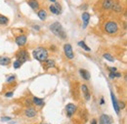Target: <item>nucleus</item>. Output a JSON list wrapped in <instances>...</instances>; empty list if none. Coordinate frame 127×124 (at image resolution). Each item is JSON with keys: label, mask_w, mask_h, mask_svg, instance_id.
<instances>
[{"label": "nucleus", "mask_w": 127, "mask_h": 124, "mask_svg": "<svg viewBox=\"0 0 127 124\" xmlns=\"http://www.w3.org/2000/svg\"><path fill=\"white\" fill-rule=\"evenodd\" d=\"M108 68H109L110 72H116V70H117L116 67H108Z\"/></svg>", "instance_id": "32"}, {"label": "nucleus", "mask_w": 127, "mask_h": 124, "mask_svg": "<svg viewBox=\"0 0 127 124\" xmlns=\"http://www.w3.org/2000/svg\"><path fill=\"white\" fill-rule=\"evenodd\" d=\"M79 74L84 80H89L90 77H91L90 72L88 70H86V69H83V68H80L79 69Z\"/></svg>", "instance_id": "15"}, {"label": "nucleus", "mask_w": 127, "mask_h": 124, "mask_svg": "<svg viewBox=\"0 0 127 124\" xmlns=\"http://www.w3.org/2000/svg\"><path fill=\"white\" fill-rule=\"evenodd\" d=\"M91 124H98V121H97V119L93 118V119H92V121H91Z\"/></svg>", "instance_id": "33"}, {"label": "nucleus", "mask_w": 127, "mask_h": 124, "mask_svg": "<svg viewBox=\"0 0 127 124\" xmlns=\"http://www.w3.org/2000/svg\"><path fill=\"white\" fill-rule=\"evenodd\" d=\"M76 106L74 105V104H71V103H69V104H67L66 106H65V112H66V116L67 117H71L74 113H75V111H76Z\"/></svg>", "instance_id": "6"}, {"label": "nucleus", "mask_w": 127, "mask_h": 124, "mask_svg": "<svg viewBox=\"0 0 127 124\" xmlns=\"http://www.w3.org/2000/svg\"><path fill=\"white\" fill-rule=\"evenodd\" d=\"M49 10H50L51 13H53V14H55V15H60V13H59V11L57 10V8H56L55 5H50V6H49Z\"/></svg>", "instance_id": "24"}, {"label": "nucleus", "mask_w": 127, "mask_h": 124, "mask_svg": "<svg viewBox=\"0 0 127 124\" xmlns=\"http://www.w3.org/2000/svg\"><path fill=\"white\" fill-rule=\"evenodd\" d=\"M15 79H16V76H15V75H9L8 77L6 78V82L10 83V82H13V81H15Z\"/></svg>", "instance_id": "27"}, {"label": "nucleus", "mask_w": 127, "mask_h": 124, "mask_svg": "<svg viewBox=\"0 0 127 124\" xmlns=\"http://www.w3.org/2000/svg\"><path fill=\"white\" fill-rule=\"evenodd\" d=\"M104 30L105 31L110 34V35H113L115 33H117L118 31V25L116 22L114 21H109L105 24V27H104Z\"/></svg>", "instance_id": "3"}, {"label": "nucleus", "mask_w": 127, "mask_h": 124, "mask_svg": "<svg viewBox=\"0 0 127 124\" xmlns=\"http://www.w3.org/2000/svg\"><path fill=\"white\" fill-rule=\"evenodd\" d=\"M81 90H82L83 97L85 98V100H86V101H89L90 98H91V93H90V91H89L87 85H86V84H82V85H81Z\"/></svg>", "instance_id": "10"}, {"label": "nucleus", "mask_w": 127, "mask_h": 124, "mask_svg": "<svg viewBox=\"0 0 127 124\" xmlns=\"http://www.w3.org/2000/svg\"><path fill=\"white\" fill-rule=\"evenodd\" d=\"M15 41H16V44L19 47L25 46V45H26V43H27V41H28L27 35H25V34L18 35L16 38H15Z\"/></svg>", "instance_id": "7"}, {"label": "nucleus", "mask_w": 127, "mask_h": 124, "mask_svg": "<svg viewBox=\"0 0 127 124\" xmlns=\"http://www.w3.org/2000/svg\"><path fill=\"white\" fill-rule=\"evenodd\" d=\"M32 104L35 105V106H38V107H41L44 105V100L41 99V98H38V97H33L32 100Z\"/></svg>", "instance_id": "16"}, {"label": "nucleus", "mask_w": 127, "mask_h": 124, "mask_svg": "<svg viewBox=\"0 0 127 124\" xmlns=\"http://www.w3.org/2000/svg\"><path fill=\"white\" fill-rule=\"evenodd\" d=\"M112 119L110 115L107 114H102L100 117V124H111Z\"/></svg>", "instance_id": "11"}, {"label": "nucleus", "mask_w": 127, "mask_h": 124, "mask_svg": "<svg viewBox=\"0 0 127 124\" xmlns=\"http://www.w3.org/2000/svg\"><path fill=\"white\" fill-rule=\"evenodd\" d=\"M55 6H56V8H57V10L59 11V13L61 14V13H62V7H61V5H60L59 3H57V2H56V3H55Z\"/></svg>", "instance_id": "29"}, {"label": "nucleus", "mask_w": 127, "mask_h": 124, "mask_svg": "<svg viewBox=\"0 0 127 124\" xmlns=\"http://www.w3.org/2000/svg\"><path fill=\"white\" fill-rule=\"evenodd\" d=\"M117 105H118V108H119V109H122L124 107H125L124 103H122V102H117Z\"/></svg>", "instance_id": "30"}, {"label": "nucleus", "mask_w": 127, "mask_h": 124, "mask_svg": "<svg viewBox=\"0 0 127 124\" xmlns=\"http://www.w3.org/2000/svg\"><path fill=\"white\" fill-rule=\"evenodd\" d=\"M16 58L18 61H20L22 63H24V62H28L30 60V54L26 49H21L17 52Z\"/></svg>", "instance_id": "4"}, {"label": "nucleus", "mask_w": 127, "mask_h": 124, "mask_svg": "<svg viewBox=\"0 0 127 124\" xmlns=\"http://www.w3.org/2000/svg\"><path fill=\"white\" fill-rule=\"evenodd\" d=\"M13 96H14V92L13 91H9V92L5 93V97L6 98H12Z\"/></svg>", "instance_id": "28"}, {"label": "nucleus", "mask_w": 127, "mask_h": 124, "mask_svg": "<svg viewBox=\"0 0 127 124\" xmlns=\"http://www.w3.org/2000/svg\"><path fill=\"white\" fill-rule=\"evenodd\" d=\"M9 24V19L5 16L0 15V26H7Z\"/></svg>", "instance_id": "21"}, {"label": "nucleus", "mask_w": 127, "mask_h": 124, "mask_svg": "<svg viewBox=\"0 0 127 124\" xmlns=\"http://www.w3.org/2000/svg\"><path fill=\"white\" fill-rule=\"evenodd\" d=\"M25 115L27 117H29V118H32V117H35L37 115V111H36V109H34V108L30 107V108L26 109V110H25Z\"/></svg>", "instance_id": "9"}, {"label": "nucleus", "mask_w": 127, "mask_h": 124, "mask_svg": "<svg viewBox=\"0 0 127 124\" xmlns=\"http://www.w3.org/2000/svg\"><path fill=\"white\" fill-rule=\"evenodd\" d=\"M12 117H1V121H10Z\"/></svg>", "instance_id": "31"}, {"label": "nucleus", "mask_w": 127, "mask_h": 124, "mask_svg": "<svg viewBox=\"0 0 127 124\" xmlns=\"http://www.w3.org/2000/svg\"><path fill=\"white\" fill-rule=\"evenodd\" d=\"M111 101H112V105H113V108H114V110H115V112H116V114H119V112H120V109L118 108V105H117V100H116V98H115V96L113 95L112 92H111Z\"/></svg>", "instance_id": "13"}, {"label": "nucleus", "mask_w": 127, "mask_h": 124, "mask_svg": "<svg viewBox=\"0 0 127 124\" xmlns=\"http://www.w3.org/2000/svg\"><path fill=\"white\" fill-rule=\"evenodd\" d=\"M22 62H20V61H18V60H16L15 62H13V66H14V68H16V69H18V68H20L21 66H22Z\"/></svg>", "instance_id": "26"}, {"label": "nucleus", "mask_w": 127, "mask_h": 124, "mask_svg": "<svg viewBox=\"0 0 127 124\" xmlns=\"http://www.w3.org/2000/svg\"><path fill=\"white\" fill-rule=\"evenodd\" d=\"M78 46H80L82 49H84V50L87 51V52H90V51H91V48L87 46L86 43H85L84 41H79V42H78Z\"/></svg>", "instance_id": "23"}, {"label": "nucleus", "mask_w": 127, "mask_h": 124, "mask_svg": "<svg viewBox=\"0 0 127 124\" xmlns=\"http://www.w3.org/2000/svg\"><path fill=\"white\" fill-rule=\"evenodd\" d=\"M11 62L9 57H0V65H8Z\"/></svg>", "instance_id": "20"}, {"label": "nucleus", "mask_w": 127, "mask_h": 124, "mask_svg": "<svg viewBox=\"0 0 127 124\" xmlns=\"http://www.w3.org/2000/svg\"><path fill=\"white\" fill-rule=\"evenodd\" d=\"M52 67H55V61L54 60H46L44 62L43 64V68L44 69H48V68H52Z\"/></svg>", "instance_id": "17"}, {"label": "nucleus", "mask_w": 127, "mask_h": 124, "mask_svg": "<svg viewBox=\"0 0 127 124\" xmlns=\"http://www.w3.org/2000/svg\"><path fill=\"white\" fill-rule=\"evenodd\" d=\"M37 16L38 18L41 20V21H45L47 19V12L44 10V9H40L38 12H37Z\"/></svg>", "instance_id": "19"}, {"label": "nucleus", "mask_w": 127, "mask_h": 124, "mask_svg": "<svg viewBox=\"0 0 127 124\" xmlns=\"http://www.w3.org/2000/svg\"><path fill=\"white\" fill-rule=\"evenodd\" d=\"M49 1H51L52 3H56L57 2V0H49Z\"/></svg>", "instance_id": "36"}, {"label": "nucleus", "mask_w": 127, "mask_h": 124, "mask_svg": "<svg viewBox=\"0 0 127 124\" xmlns=\"http://www.w3.org/2000/svg\"><path fill=\"white\" fill-rule=\"evenodd\" d=\"M64 55L67 59L69 60H72L74 58V54H73V51H72V47L70 44L66 43L64 45Z\"/></svg>", "instance_id": "5"}, {"label": "nucleus", "mask_w": 127, "mask_h": 124, "mask_svg": "<svg viewBox=\"0 0 127 124\" xmlns=\"http://www.w3.org/2000/svg\"><path fill=\"white\" fill-rule=\"evenodd\" d=\"M111 10L112 11H114V12H117V13H119V12H121L122 10H123V7H122V5L119 3V2H114V4H113V6H112V8H111Z\"/></svg>", "instance_id": "18"}, {"label": "nucleus", "mask_w": 127, "mask_h": 124, "mask_svg": "<svg viewBox=\"0 0 127 124\" xmlns=\"http://www.w3.org/2000/svg\"><path fill=\"white\" fill-rule=\"evenodd\" d=\"M103 57H104V59H106V60L109 61V62H114V58L111 56V54H110V53H105V54H103Z\"/></svg>", "instance_id": "22"}, {"label": "nucleus", "mask_w": 127, "mask_h": 124, "mask_svg": "<svg viewBox=\"0 0 127 124\" xmlns=\"http://www.w3.org/2000/svg\"><path fill=\"white\" fill-rule=\"evenodd\" d=\"M48 51L44 47H38L32 51V56L38 62H44L48 59Z\"/></svg>", "instance_id": "2"}, {"label": "nucleus", "mask_w": 127, "mask_h": 124, "mask_svg": "<svg viewBox=\"0 0 127 124\" xmlns=\"http://www.w3.org/2000/svg\"><path fill=\"white\" fill-rule=\"evenodd\" d=\"M33 29H34L35 31H39V29H40V28H39L38 26H33Z\"/></svg>", "instance_id": "34"}, {"label": "nucleus", "mask_w": 127, "mask_h": 124, "mask_svg": "<svg viewBox=\"0 0 127 124\" xmlns=\"http://www.w3.org/2000/svg\"><path fill=\"white\" fill-rule=\"evenodd\" d=\"M27 2L32 10H38L39 7H40V4H39L38 0H28Z\"/></svg>", "instance_id": "14"}, {"label": "nucleus", "mask_w": 127, "mask_h": 124, "mask_svg": "<svg viewBox=\"0 0 127 124\" xmlns=\"http://www.w3.org/2000/svg\"><path fill=\"white\" fill-rule=\"evenodd\" d=\"M109 77L111 78V79H114V78H119V77H121V73H119V72H110V74H109Z\"/></svg>", "instance_id": "25"}, {"label": "nucleus", "mask_w": 127, "mask_h": 124, "mask_svg": "<svg viewBox=\"0 0 127 124\" xmlns=\"http://www.w3.org/2000/svg\"><path fill=\"white\" fill-rule=\"evenodd\" d=\"M49 29H50L51 32L53 34H55L56 36L60 37L61 39H64V40L66 39V33H65L64 30L63 26L59 22H55L52 25H50Z\"/></svg>", "instance_id": "1"}, {"label": "nucleus", "mask_w": 127, "mask_h": 124, "mask_svg": "<svg viewBox=\"0 0 127 124\" xmlns=\"http://www.w3.org/2000/svg\"><path fill=\"white\" fill-rule=\"evenodd\" d=\"M105 104V100H104V98L102 97V99H101V105H104Z\"/></svg>", "instance_id": "35"}, {"label": "nucleus", "mask_w": 127, "mask_h": 124, "mask_svg": "<svg viewBox=\"0 0 127 124\" xmlns=\"http://www.w3.org/2000/svg\"><path fill=\"white\" fill-rule=\"evenodd\" d=\"M114 0H103L102 1V8L104 10H111L113 4H114Z\"/></svg>", "instance_id": "8"}, {"label": "nucleus", "mask_w": 127, "mask_h": 124, "mask_svg": "<svg viewBox=\"0 0 127 124\" xmlns=\"http://www.w3.org/2000/svg\"><path fill=\"white\" fill-rule=\"evenodd\" d=\"M81 18H82V21H83V26H82V28H83V29H86L87 26H88V24H89V21H90V14L87 13V12H84V13L82 14V16H81Z\"/></svg>", "instance_id": "12"}]
</instances>
